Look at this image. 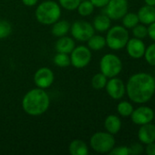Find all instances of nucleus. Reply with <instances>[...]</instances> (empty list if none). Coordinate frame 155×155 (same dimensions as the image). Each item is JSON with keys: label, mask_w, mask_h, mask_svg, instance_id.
Segmentation results:
<instances>
[{"label": "nucleus", "mask_w": 155, "mask_h": 155, "mask_svg": "<svg viewBox=\"0 0 155 155\" xmlns=\"http://www.w3.org/2000/svg\"><path fill=\"white\" fill-rule=\"evenodd\" d=\"M129 98L136 104H144L151 100L155 93V79L147 73L132 74L126 84Z\"/></svg>", "instance_id": "obj_1"}, {"label": "nucleus", "mask_w": 155, "mask_h": 155, "mask_svg": "<svg viewBox=\"0 0 155 155\" xmlns=\"http://www.w3.org/2000/svg\"><path fill=\"white\" fill-rule=\"evenodd\" d=\"M95 6L90 0H84L81 1L77 8V11L79 15L81 16H89L94 11Z\"/></svg>", "instance_id": "obj_22"}, {"label": "nucleus", "mask_w": 155, "mask_h": 155, "mask_svg": "<svg viewBox=\"0 0 155 155\" xmlns=\"http://www.w3.org/2000/svg\"><path fill=\"white\" fill-rule=\"evenodd\" d=\"M130 150V154L138 155L141 154L143 152V147L140 143H133L131 147H129Z\"/></svg>", "instance_id": "obj_32"}, {"label": "nucleus", "mask_w": 155, "mask_h": 155, "mask_svg": "<svg viewBox=\"0 0 155 155\" xmlns=\"http://www.w3.org/2000/svg\"><path fill=\"white\" fill-rule=\"evenodd\" d=\"M128 8L127 0H110L105 5V14L111 20H119L128 13Z\"/></svg>", "instance_id": "obj_9"}, {"label": "nucleus", "mask_w": 155, "mask_h": 155, "mask_svg": "<svg viewBox=\"0 0 155 155\" xmlns=\"http://www.w3.org/2000/svg\"><path fill=\"white\" fill-rule=\"evenodd\" d=\"M139 22V17L134 13H126L122 17V25L125 28H133Z\"/></svg>", "instance_id": "obj_24"}, {"label": "nucleus", "mask_w": 155, "mask_h": 155, "mask_svg": "<svg viewBox=\"0 0 155 155\" xmlns=\"http://www.w3.org/2000/svg\"><path fill=\"white\" fill-rule=\"evenodd\" d=\"M107 82H108L107 77L102 73H98L93 75L91 79V85L96 90H101L105 88Z\"/></svg>", "instance_id": "obj_23"}, {"label": "nucleus", "mask_w": 155, "mask_h": 155, "mask_svg": "<svg viewBox=\"0 0 155 155\" xmlns=\"http://www.w3.org/2000/svg\"><path fill=\"white\" fill-rule=\"evenodd\" d=\"M106 91L111 98L114 100L122 99L126 92V86L123 81L117 77L111 78L106 84Z\"/></svg>", "instance_id": "obj_11"}, {"label": "nucleus", "mask_w": 155, "mask_h": 155, "mask_svg": "<svg viewBox=\"0 0 155 155\" xmlns=\"http://www.w3.org/2000/svg\"><path fill=\"white\" fill-rule=\"evenodd\" d=\"M69 32L72 37L77 41L86 42L94 35L95 29L92 24L84 20H78L70 25Z\"/></svg>", "instance_id": "obj_7"}, {"label": "nucleus", "mask_w": 155, "mask_h": 155, "mask_svg": "<svg viewBox=\"0 0 155 155\" xmlns=\"http://www.w3.org/2000/svg\"><path fill=\"white\" fill-rule=\"evenodd\" d=\"M111 19L106 14L97 15L94 18L92 24L94 29L100 33L108 31L111 27Z\"/></svg>", "instance_id": "obj_18"}, {"label": "nucleus", "mask_w": 155, "mask_h": 155, "mask_svg": "<svg viewBox=\"0 0 155 155\" xmlns=\"http://www.w3.org/2000/svg\"><path fill=\"white\" fill-rule=\"evenodd\" d=\"M100 69L107 78L116 77L122 70V60L116 54H107L100 59Z\"/></svg>", "instance_id": "obj_6"}, {"label": "nucleus", "mask_w": 155, "mask_h": 155, "mask_svg": "<svg viewBox=\"0 0 155 155\" xmlns=\"http://www.w3.org/2000/svg\"><path fill=\"white\" fill-rule=\"evenodd\" d=\"M133 106L132 104H130L127 101H122L121 102L118 106H117V111L119 113V114H121L123 117H128L131 116V114L133 112Z\"/></svg>", "instance_id": "obj_25"}, {"label": "nucleus", "mask_w": 155, "mask_h": 155, "mask_svg": "<svg viewBox=\"0 0 155 155\" xmlns=\"http://www.w3.org/2000/svg\"><path fill=\"white\" fill-rule=\"evenodd\" d=\"M104 127L108 133L114 135L120 132L122 128V121L117 115L111 114L106 117L104 121Z\"/></svg>", "instance_id": "obj_17"}, {"label": "nucleus", "mask_w": 155, "mask_h": 155, "mask_svg": "<svg viewBox=\"0 0 155 155\" xmlns=\"http://www.w3.org/2000/svg\"><path fill=\"white\" fill-rule=\"evenodd\" d=\"M69 152L71 155H87L89 153V147L84 141L76 139L69 143Z\"/></svg>", "instance_id": "obj_20"}, {"label": "nucleus", "mask_w": 155, "mask_h": 155, "mask_svg": "<svg viewBox=\"0 0 155 155\" xmlns=\"http://www.w3.org/2000/svg\"><path fill=\"white\" fill-rule=\"evenodd\" d=\"M106 39V45L112 50H121L124 48L130 39L127 28L122 25H115L110 27L108 30Z\"/></svg>", "instance_id": "obj_4"}, {"label": "nucleus", "mask_w": 155, "mask_h": 155, "mask_svg": "<svg viewBox=\"0 0 155 155\" xmlns=\"http://www.w3.org/2000/svg\"><path fill=\"white\" fill-rule=\"evenodd\" d=\"M90 144L96 153H109L115 146V139L108 132H97L90 137Z\"/></svg>", "instance_id": "obj_5"}, {"label": "nucleus", "mask_w": 155, "mask_h": 155, "mask_svg": "<svg viewBox=\"0 0 155 155\" xmlns=\"http://www.w3.org/2000/svg\"><path fill=\"white\" fill-rule=\"evenodd\" d=\"M50 105V98L45 89L34 88L29 90L22 99V108L26 114L31 116H38L45 114Z\"/></svg>", "instance_id": "obj_2"}, {"label": "nucleus", "mask_w": 155, "mask_h": 155, "mask_svg": "<svg viewBox=\"0 0 155 155\" xmlns=\"http://www.w3.org/2000/svg\"><path fill=\"white\" fill-rule=\"evenodd\" d=\"M139 140L144 143L148 144L155 142V125L151 123L141 125V128L138 132Z\"/></svg>", "instance_id": "obj_14"}, {"label": "nucleus", "mask_w": 155, "mask_h": 155, "mask_svg": "<svg viewBox=\"0 0 155 155\" xmlns=\"http://www.w3.org/2000/svg\"><path fill=\"white\" fill-rule=\"evenodd\" d=\"M153 119L155 120V113H154V115H153Z\"/></svg>", "instance_id": "obj_38"}, {"label": "nucleus", "mask_w": 155, "mask_h": 155, "mask_svg": "<svg viewBox=\"0 0 155 155\" xmlns=\"http://www.w3.org/2000/svg\"><path fill=\"white\" fill-rule=\"evenodd\" d=\"M146 5H153L155 6V0H144Z\"/></svg>", "instance_id": "obj_37"}, {"label": "nucleus", "mask_w": 155, "mask_h": 155, "mask_svg": "<svg viewBox=\"0 0 155 155\" xmlns=\"http://www.w3.org/2000/svg\"><path fill=\"white\" fill-rule=\"evenodd\" d=\"M80 2L81 0H58V5L68 11H74L77 10Z\"/></svg>", "instance_id": "obj_28"}, {"label": "nucleus", "mask_w": 155, "mask_h": 155, "mask_svg": "<svg viewBox=\"0 0 155 155\" xmlns=\"http://www.w3.org/2000/svg\"><path fill=\"white\" fill-rule=\"evenodd\" d=\"M144 57L149 64L155 66V43L146 48Z\"/></svg>", "instance_id": "obj_30"}, {"label": "nucleus", "mask_w": 155, "mask_h": 155, "mask_svg": "<svg viewBox=\"0 0 155 155\" xmlns=\"http://www.w3.org/2000/svg\"><path fill=\"white\" fill-rule=\"evenodd\" d=\"M145 153L148 155H155V143H148L145 148Z\"/></svg>", "instance_id": "obj_35"}, {"label": "nucleus", "mask_w": 155, "mask_h": 155, "mask_svg": "<svg viewBox=\"0 0 155 155\" xmlns=\"http://www.w3.org/2000/svg\"><path fill=\"white\" fill-rule=\"evenodd\" d=\"M70 64L75 68L81 69L86 67L91 61L92 54L90 49L85 45L75 46V48L70 53Z\"/></svg>", "instance_id": "obj_8"}, {"label": "nucleus", "mask_w": 155, "mask_h": 155, "mask_svg": "<svg viewBox=\"0 0 155 155\" xmlns=\"http://www.w3.org/2000/svg\"><path fill=\"white\" fill-rule=\"evenodd\" d=\"M154 112L152 108L148 106H141L133 110L131 114L132 121L138 125H143L151 123L153 120Z\"/></svg>", "instance_id": "obj_12"}, {"label": "nucleus", "mask_w": 155, "mask_h": 155, "mask_svg": "<svg viewBox=\"0 0 155 155\" xmlns=\"http://www.w3.org/2000/svg\"><path fill=\"white\" fill-rule=\"evenodd\" d=\"M53 62L58 67H67L70 64V57L68 54L58 53L54 56Z\"/></svg>", "instance_id": "obj_26"}, {"label": "nucleus", "mask_w": 155, "mask_h": 155, "mask_svg": "<svg viewBox=\"0 0 155 155\" xmlns=\"http://www.w3.org/2000/svg\"><path fill=\"white\" fill-rule=\"evenodd\" d=\"M95 7H105L110 0H90Z\"/></svg>", "instance_id": "obj_33"}, {"label": "nucleus", "mask_w": 155, "mask_h": 155, "mask_svg": "<svg viewBox=\"0 0 155 155\" xmlns=\"http://www.w3.org/2000/svg\"><path fill=\"white\" fill-rule=\"evenodd\" d=\"M111 155H129L130 150L127 146H118L113 147V149L109 153Z\"/></svg>", "instance_id": "obj_31"}, {"label": "nucleus", "mask_w": 155, "mask_h": 155, "mask_svg": "<svg viewBox=\"0 0 155 155\" xmlns=\"http://www.w3.org/2000/svg\"><path fill=\"white\" fill-rule=\"evenodd\" d=\"M54 82V73L48 67H41L37 70L34 74V83L37 87L47 89L52 85Z\"/></svg>", "instance_id": "obj_10"}, {"label": "nucleus", "mask_w": 155, "mask_h": 155, "mask_svg": "<svg viewBox=\"0 0 155 155\" xmlns=\"http://www.w3.org/2000/svg\"><path fill=\"white\" fill-rule=\"evenodd\" d=\"M61 15V7L58 3L47 0L40 3L36 11L35 16L38 23L45 25H51L57 22Z\"/></svg>", "instance_id": "obj_3"}, {"label": "nucleus", "mask_w": 155, "mask_h": 155, "mask_svg": "<svg viewBox=\"0 0 155 155\" xmlns=\"http://www.w3.org/2000/svg\"><path fill=\"white\" fill-rule=\"evenodd\" d=\"M125 47L127 49L128 54L132 58L140 59L143 56H144L146 47H145V44L143 43L142 39H139L136 37L129 39Z\"/></svg>", "instance_id": "obj_13"}, {"label": "nucleus", "mask_w": 155, "mask_h": 155, "mask_svg": "<svg viewBox=\"0 0 155 155\" xmlns=\"http://www.w3.org/2000/svg\"><path fill=\"white\" fill-rule=\"evenodd\" d=\"M88 47L90 50L99 51L106 46V39L102 35H93L88 41Z\"/></svg>", "instance_id": "obj_21"}, {"label": "nucleus", "mask_w": 155, "mask_h": 155, "mask_svg": "<svg viewBox=\"0 0 155 155\" xmlns=\"http://www.w3.org/2000/svg\"><path fill=\"white\" fill-rule=\"evenodd\" d=\"M139 21L143 25H150L155 22V6L153 5H143L142 6L137 14Z\"/></svg>", "instance_id": "obj_16"}, {"label": "nucleus", "mask_w": 155, "mask_h": 155, "mask_svg": "<svg viewBox=\"0 0 155 155\" xmlns=\"http://www.w3.org/2000/svg\"><path fill=\"white\" fill-rule=\"evenodd\" d=\"M132 34L134 37L143 39L148 35V29L147 27L143 24V25H137L132 28Z\"/></svg>", "instance_id": "obj_29"}, {"label": "nucleus", "mask_w": 155, "mask_h": 155, "mask_svg": "<svg viewBox=\"0 0 155 155\" xmlns=\"http://www.w3.org/2000/svg\"><path fill=\"white\" fill-rule=\"evenodd\" d=\"M51 28V33L56 37H61L67 35V34L70 30V24L67 20H58L55 22Z\"/></svg>", "instance_id": "obj_19"}, {"label": "nucleus", "mask_w": 155, "mask_h": 155, "mask_svg": "<svg viewBox=\"0 0 155 155\" xmlns=\"http://www.w3.org/2000/svg\"><path fill=\"white\" fill-rule=\"evenodd\" d=\"M38 0H22V3L26 6H34L37 4Z\"/></svg>", "instance_id": "obj_36"}, {"label": "nucleus", "mask_w": 155, "mask_h": 155, "mask_svg": "<svg viewBox=\"0 0 155 155\" xmlns=\"http://www.w3.org/2000/svg\"><path fill=\"white\" fill-rule=\"evenodd\" d=\"M75 41L73 38L64 35L58 37L55 44V49L57 53H63V54H70L72 50L75 48Z\"/></svg>", "instance_id": "obj_15"}, {"label": "nucleus", "mask_w": 155, "mask_h": 155, "mask_svg": "<svg viewBox=\"0 0 155 155\" xmlns=\"http://www.w3.org/2000/svg\"><path fill=\"white\" fill-rule=\"evenodd\" d=\"M12 33L11 24L4 19H0V40L8 37Z\"/></svg>", "instance_id": "obj_27"}, {"label": "nucleus", "mask_w": 155, "mask_h": 155, "mask_svg": "<svg viewBox=\"0 0 155 155\" xmlns=\"http://www.w3.org/2000/svg\"><path fill=\"white\" fill-rule=\"evenodd\" d=\"M147 29H148V35L155 42V22L150 24Z\"/></svg>", "instance_id": "obj_34"}]
</instances>
